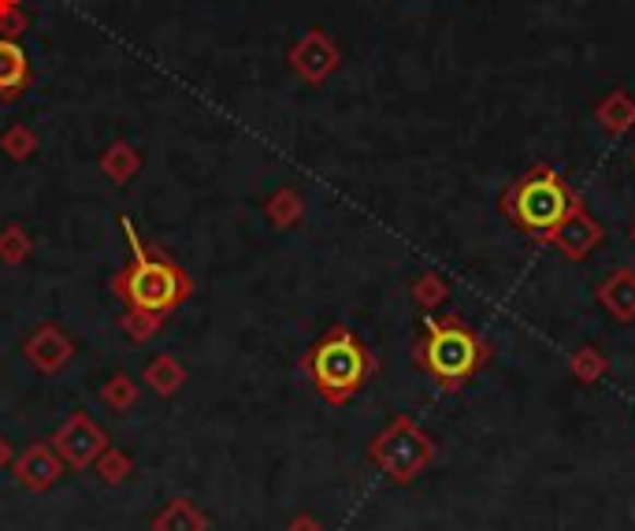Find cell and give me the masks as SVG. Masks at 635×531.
I'll return each instance as SVG.
<instances>
[{"label":"cell","instance_id":"obj_1","mask_svg":"<svg viewBox=\"0 0 635 531\" xmlns=\"http://www.w3.org/2000/svg\"><path fill=\"white\" fill-rule=\"evenodd\" d=\"M130 246V260L111 279V291H116L119 302L127 309H142V312H175L183 302H190L193 294V279L186 275V268H179L175 260H167L164 253L149 249L138 227L127 216L119 220Z\"/></svg>","mask_w":635,"mask_h":531},{"label":"cell","instance_id":"obj_2","mask_svg":"<svg viewBox=\"0 0 635 531\" xmlns=\"http://www.w3.org/2000/svg\"><path fill=\"white\" fill-rule=\"evenodd\" d=\"M305 371H309L313 387L320 390L327 402L342 405L357 394L364 376H368V353H364V346L350 331L334 328L309 350Z\"/></svg>","mask_w":635,"mask_h":531},{"label":"cell","instance_id":"obj_3","mask_svg":"<svg viewBox=\"0 0 635 531\" xmlns=\"http://www.w3.org/2000/svg\"><path fill=\"white\" fill-rule=\"evenodd\" d=\"M56 453L63 458V464L74 472H86L97 464L101 453L108 450V435L105 427H101L97 421H90V413H71L68 421H63L60 427L52 432Z\"/></svg>","mask_w":635,"mask_h":531},{"label":"cell","instance_id":"obj_4","mask_svg":"<svg viewBox=\"0 0 635 531\" xmlns=\"http://www.w3.org/2000/svg\"><path fill=\"white\" fill-rule=\"evenodd\" d=\"M568 198L565 186L554 179V175H536L517 190V220L525 223L528 231H550L565 220Z\"/></svg>","mask_w":635,"mask_h":531},{"label":"cell","instance_id":"obj_5","mask_svg":"<svg viewBox=\"0 0 635 531\" xmlns=\"http://www.w3.org/2000/svg\"><path fill=\"white\" fill-rule=\"evenodd\" d=\"M424 361L443 384H457L475 365V342L469 339V331L454 328V323L450 328H435L432 339H427Z\"/></svg>","mask_w":635,"mask_h":531},{"label":"cell","instance_id":"obj_6","mask_svg":"<svg viewBox=\"0 0 635 531\" xmlns=\"http://www.w3.org/2000/svg\"><path fill=\"white\" fill-rule=\"evenodd\" d=\"M63 469H68V464H63V458L56 453L52 442L26 446V450L12 461L15 483L23 491H31V495H45V491H52L56 483H60Z\"/></svg>","mask_w":635,"mask_h":531},{"label":"cell","instance_id":"obj_7","mask_svg":"<svg viewBox=\"0 0 635 531\" xmlns=\"http://www.w3.org/2000/svg\"><path fill=\"white\" fill-rule=\"evenodd\" d=\"M23 357L42 371V376H60L74 361V342L60 323H42L31 339L23 342Z\"/></svg>","mask_w":635,"mask_h":531},{"label":"cell","instance_id":"obj_8","mask_svg":"<svg viewBox=\"0 0 635 531\" xmlns=\"http://www.w3.org/2000/svg\"><path fill=\"white\" fill-rule=\"evenodd\" d=\"M291 63H294V71L302 74V79L324 82L327 74L339 68V52H334L331 37H327L324 31H309L291 49Z\"/></svg>","mask_w":635,"mask_h":531},{"label":"cell","instance_id":"obj_9","mask_svg":"<svg viewBox=\"0 0 635 531\" xmlns=\"http://www.w3.org/2000/svg\"><path fill=\"white\" fill-rule=\"evenodd\" d=\"M31 79H34L31 60H26V52L19 49V42L0 37V101H4V105L19 101L26 90H31Z\"/></svg>","mask_w":635,"mask_h":531},{"label":"cell","instance_id":"obj_10","mask_svg":"<svg viewBox=\"0 0 635 531\" xmlns=\"http://www.w3.org/2000/svg\"><path fill=\"white\" fill-rule=\"evenodd\" d=\"M209 514L193 498H172L153 517V531H209Z\"/></svg>","mask_w":635,"mask_h":531},{"label":"cell","instance_id":"obj_11","mask_svg":"<svg viewBox=\"0 0 635 531\" xmlns=\"http://www.w3.org/2000/svg\"><path fill=\"white\" fill-rule=\"evenodd\" d=\"M142 379H145V387L153 390V394L175 398L186 387V365L179 357H172V353H156V357L145 365Z\"/></svg>","mask_w":635,"mask_h":531},{"label":"cell","instance_id":"obj_12","mask_svg":"<svg viewBox=\"0 0 635 531\" xmlns=\"http://www.w3.org/2000/svg\"><path fill=\"white\" fill-rule=\"evenodd\" d=\"M101 172H105L108 182L127 186L138 172H142V156H138V149L130 142H111L105 153H101Z\"/></svg>","mask_w":635,"mask_h":531},{"label":"cell","instance_id":"obj_13","mask_svg":"<svg viewBox=\"0 0 635 531\" xmlns=\"http://www.w3.org/2000/svg\"><path fill=\"white\" fill-rule=\"evenodd\" d=\"M34 253V238H31V231L23 227V223H8L4 231H0V264H8V268H19V264H26Z\"/></svg>","mask_w":635,"mask_h":531},{"label":"cell","instance_id":"obj_14","mask_svg":"<svg viewBox=\"0 0 635 531\" xmlns=\"http://www.w3.org/2000/svg\"><path fill=\"white\" fill-rule=\"evenodd\" d=\"M138 398H142V387H138L127 371H116V376L101 387V402H105L111 413H127V409H134Z\"/></svg>","mask_w":635,"mask_h":531},{"label":"cell","instance_id":"obj_15","mask_svg":"<svg viewBox=\"0 0 635 531\" xmlns=\"http://www.w3.org/2000/svg\"><path fill=\"white\" fill-rule=\"evenodd\" d=\"M264 216L275 223V227H294L297 220H302V193L291 190V186H283V190H275L272 198L264 201Z\"/></svg>","mask_w":635,"mask_h":531},{"label":"cell","instance_id":"obj_16","mask_svg":"<svg viewBox=\"0 0 635 531\" xmlns=\"http://www.w3.org/2000/svg\"><path fill=\"white\" fill-rule=\"evenodd\" d=\"M119 328H124V334L130 342H149L156 339L164 328V316L161 312H142V309H127L124 316H119Z\"/></svg>","mask_w":635,"mask_h":531},{"label":"cell","instance_id":"obj_17","mask_svg":"<svg viewBox=\"0 0 635 531\" xmlns=\"http://www.w3.org/2000/svg\"><path fill=\"white\" fill-rule=\"evenodd\" d=\"M93 469H97V476L105 480L108 487H116V483H124L130 472H134V458H130L127 450H119V446H108Z\"/></svg>","mask_w":635,"mask_h":531},{"label":"cell","instance_id":"obj_18","mask_svg":"<svg viewBox=\"0 0 635 531\" xmlns=\"http://www.w3.org/2000/svg\"><path fill=\"white\" fill-rule=\"evenodd\" d=\"M0 149H4L12 161H31L37 153V134L26 123H12L0 134Z\"/></svg>","mask_w":635,"mask_h":531},{"label":"cell","instance_id":"obj_19","mask_svg":"<svg viewBox=\"0 0 635 531\" xmlns=\"http://www.w3.org/2000/svg\"><path fill=\"white\" fill-rule=\"evenodd\" d=\"M23 34H26V12H23V8L0 12V37H8V42H19Z\"/></svg>","mask_w":635,"mask_h":531},{"label":"cell","instance_id":"obj_20","mask_svg":"<svg viewBox=\"0 0 635 531\" xmlns=\"http://www.w3.org/2000/svg\"><path fill=\"white\" fill-rule=\"evenodd\" d=\"M12 461H15V450H12V442L0 435V472L4 469H12Z\"/></svg>","mask_w":635,"mask_h":531},{"label":"cell","instance_id":"obj_21","mask_svg":"<svg viewBox=\"0 0 635 531\" xmlns=\"http://www.w3.org/2000/svg\"><path fill=\"white\" fill-rule=\"evenodd\" d=\"M291 531H320V524H316L313 517H297L291 520Z\"/></svg>","mask_w":635,"mask_h":531},{"label":"cell","instance_id":"obj_22","mask_svg":"<svg viewBox=\"0 0 635 531\" xmlns=\"http://www.w3.org/2000/svg\"><path fill=\"white\" fill-rule=\"evenodd\" d=\"M12 8H23V0H0V12H12Z\"/></svg>","mask_w":635,"mask_h":531}]
</instances>
